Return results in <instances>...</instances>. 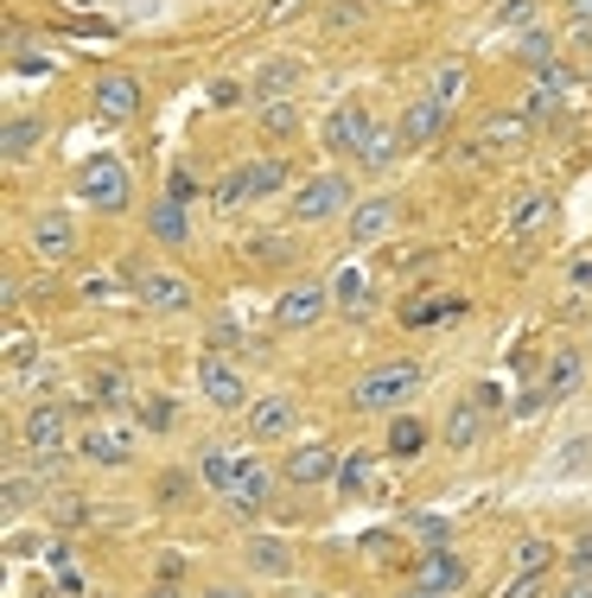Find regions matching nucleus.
<instances>
[{
	"mask_svg": "<svg viewBox=\"0 0 592 598\" xmlns=\"http://www.w3.org/2000/svg\"><path fill=\"white\" fill-rule=\"evenodd\" d=\"M478 141L490 153H522V147H529V115H484Z\"/></svg>",
	"mask_w": 592,
	"mask_h": 598,
	"instance_id": "nucleus-26",
	"label": "nucleus"
},
{
	"mask_svg": "<svg viewBox=\"0 0 592 598\" xmlns=\"http://www.w3.org/2000/svg\"><path fill=\"white\" fill-rule=\"evenodd\" d=\"M7 516H26V478L20 471L7 478Z\"/></svg>",
	"mask_w": 592,
	"mask_h": 598,
	"instance_id": "nucleus-50",
	"label": "nucleus"
},
{
	"mask_svg": "<svg viewBox=\"0 0 592 598\" xmlns=\"http://www.w3.org/2000/svg\"><path fill=\"white\" fill-rule=\"evenodd\" d=\"M268 497H274V471H268L261 458H249V471H242V485L229 490L223 503H229V516H242V523H249V516H256V510H261V503H268Z\"/></svg>",
	"mask_w": 592,
	"mask_h": 598,
	"instance_id": "nucleus-22",
	"label": "nucleus"
},
{
	"mask_svg": "<svg viewBox=\"0 0 592 598\" xmlns=\"http://www.w3.org/2000/svg\"><path fill=\"white\" fill-rule=\"evenodd\" d=\"M338 490H351V497L376 490V452H344V465H338Z\"/></svg>",
	"mask_w": 592,
	"mask_h": 598,
	"instance_id": "nucleus-35",
	"label": "nucleus"
},
{
	"mask_svg": "<svg viewBox=\"0 0 592 598\" xmlns=\"http://www.w3.org/2000/svg\"><path fill=\"white\" fill-rule=\"evenodd\" d=\"M128 287L141 294L147 312H191L198 306V287L186 274H166V267H147V274H128Z\"/></svg>",
	"mask_w": 592,
	"mask_h": 598,
	"instance_id": "nucleus-7",
	"label": "nucleus"
},
{
	"mask_svg": "<svg viewBox=\"0 0 592 598\" xmlns=\"http://www.w3.org/2000/svg\"><path fill=\"white\" fill-rule=\"evenodd\" d=\"M7 51H13V71H20V76H26V71H33V76H45V71H51V58L38 51L33 38H20V33H13V38H7Z\"/></svg>",
	"mask_w": 592,
	"mask_h": 598,
	"instance_id": "nucleus-42",
	"label": "nucleus"
},
{
	"mask_svg": "<svg viewBox=\"0 0 592 598\" xmlns=\"http://www.w3.org/2000/svg\"><path fill=\"white\" fill-rule=\"evenodd\" d=\"M90 103H96V115H103V121H128V115H141V103H147V96H141V83H134L128 71H109L103 83H96V96H90Z\"/></svg>",
	"mask_w": 592,
	"mask_h": 598,
	"instance_id": "nucleus-14",
	"label": "nucleus"
},
{
	"mask_svg": "<svg viewBox=\"0 0 592 598\" xmlns=\"http://www.w3.org/2000/svg\"><path fill=\"white\" fill-rule=\"evenodd\" d=\"M319 598H325V593H319Z\"/></svg>",
	"mask_w": 592,
	"mask_h": 598,
	"instance_id": "nucleus-62",
	"label": "nucleus"
},
{
	"mask_svg": "<svg viewBox=\"0 0 592 598\" xmlns=\"http://www.w3.org/2000/svg\"><path fill=\"white\" fill-rule=\"evenodd\" d=\"M204 598H249V593H236V586H211Z\"/></svg>",
	"mask_w": 592,
	"mask_h": 598,
	"instance_id": "nucleus-56",
	"label": "nucleus"
},
{
	"mask_svg": "<svg viewBox=\"0 0 592 598\" xmlns=\"http://www.w3.org/2000/svg\"><path fill=\"white\" fill-rule=\"evenodd\" d=\"M147 598H186V593H173V586H159V593H147Z\"/></svg>",
	"mask_w": 592,
	"mask_h": 598,
	"instance_id": "nucleus-58",
	"label": "nucleus"
},
{
	"mask_svg": "<svg viewBox=\"0 0 592 598\" xmlns=\"http://www.w3.org/2000/svg\"><path fill=\"white\" fill-rule=\"evenodd\" d=\"M242 344V319H211V350H229Z\"/></svg>",
	"mask_w": 592,
	"mask_h": 598,
	"instance_id": "nucleus-46",
	"label": "nucleus"
},
{
	"mask_svg": "<svg viewBox=\"0 0 592 598\" xmlns=\"http://www.w3.org/2000/svg\"><path fill=\"white\" fill-rule=\"evenodd\" d=\"M402 598H440V593H427V586H407V593Z\"/></svg>",
	"mask_w": 592,
	"mask_h": 598,
	"instance_id": "nucleus-57",
	"label": "nucleus"
},
{
	"mask_svg": "<svg viewBox=\"0 0 592 598\" xmlns=\"http://www.w3.org/2000/svg\"><path fill=\"white\" fill-rule=\"evenodd\" d=\"M261 134H268V141H294V134H299V103H294V96L261 103Z\"/></svg>",
	"mask_w": 592,
	"mask_h": 598,
	"instance_id": "nucleus-33",
	"label": "nucleus"
},
{
	"mask_svg": "<svg viewBox=\"0 0 592 598\" xmlns=\"http://www.w3.org/2000/svg\"><path fill=\"white\" fill-rule=\"evenodd\" d=\"M299 408L287 402V395H261V402H249V433H256L261 446H274V440H287L294 433Z\"/></svg>",
	"mask_w": 592,
	"mask_h": 598,
	"instance_id": "nucleus-16",
	"label": "nucleus"
},
{
	"mask_svg": "<svg viewBox=\"0 0 592 598\" xmlns=\"http://www.w3.org/2000/svg\"><path fill=\"white\" fill-rule=\"evenodd\" d=\"M242 471H249V458H242V452H229V446H204V452H198V478L217 490V497H229V490L242 485Z\"/></svg>",
	"mask_w": 592,
	"mask_h": 598,
	"instance_id": "nucleus-20",
	"label": "nucleus"
},
{
	"mask_svg": "<svg viewBox=\"0 0 592 598\" xmlns=\"http://www.w3.org/2000/svg\"><path fill=\"white\" fill-rule=\"evenodd\" d=\"M76 458L103 465V471H121V465H134V433H121V427H83Z\"/></svg>",
	"mask_w": 592,
	"mask_h": 598,
	"instance_id": "nucleus-12",
	"label": "nucleus"
},
{
	"mask_svg": "<svg viewBox=\"0 0 592 598\" xmlns=\"http://www.w3.org/2000/svg\"><path fill=\"white\" fill-rule=\"evenodd\" d=\"M287 159H249V186H256V198H281L287 191Z\"/></svg>",
	"mask_w": 592,
	"mask_h": 598,
	"instance_id": "nucleus-38",
	"label": "nucleus"
},
{
	"mask_svg": "<svg viewBox=\"0 0 592 598\" xmlns=\"http://www.w3.org/2000/svg\"><path fill=\"white\" fill-rule=\"evenodd\" d=\"M567 573H573V579H592V535H580V541L567 548Z\"/></svg>",
	"mask_w": 592,
	"mask_h": 598,
	"instance_id": "nucleus-45",
	"label": "nucleus"
},
{
	"mask_svg": "<svg viewBox=\"0 0 592 598\" xmlns=\"http://www.w3.org/2000/svg\"><path fill=\"white\" fill-rule=\"evenodd\" d=\"M542 579H548V573H517L497 598H542Z\"/></svg>",
	"mask_w": 592,
	"mask_h": 598,
	"instance_id": "nucleus-47",
	"label": "nucleus"
},
{
	"mask_svg": "<svg viewBox=\"0 0 592 598\" xmlns=\"http://www.w3.org/2000/svg\"><path fill=\"white\" fill-rule=\"evenodd\" d=\"M338 446H325V440H312V446H294L287 452V485H299V490H312V485H332L338 478Z\"/></svg>",
	"mask_w": 592,
	"mask_h": 598,
	"instance_id": "nucleus-13",
	"label": "nucleus"
},
{
	"mask_svg": "<svg viewBox=\"0 0 592 598\" xmlns=\"http://www.w3.org/2000/svg\"><path fill=\"white\" fill-rule=\"evenodd\" d=\"M560 598H592V579H573V586H567Z\"/></svg>",
	"mask_w": 592,
	"mask_h": 598,
	"instance_id": "nucleus-55",
	"label": "nucleus"
},
{
	"mask_svg": "<svg viewBox=\"0 0 592 598\" xmlns=\"http://www.w3.org/2000/svg\"><path fill=\"white\" fill-rule=\"evenodd\" d=\"M580 375H587V350H555V357H548V382H542V388H548V395H573V388H580Z\"/></svg>",
	"mask_w": 592,
	"mask_h": 598,
	"instance_id": "nucleus-31",
	"label": "nucleus"
},
{
	"mask_svg": "<svg viewBox=\"0 0 592 598\" xmlns=\"http://www.w3.org/2000/svg\"><path fill=\"white\" fill-rule=\"evenodd\" d=\"M147 427L153 433H173V402H147Z\"/></svg>",
	"mask_w": 592,
	"mask_h": 598,
	"instance_id": "nucleus-51",
	"label": "nucleus"
},
{
	"mask_svg": "<svg viewBox=\"0 0 592 598\" xmlns=\"http://www.w3.org/2000/svg\"><path fill=\"white\" fill-rule=\"evenodd\" d=\"M299 83H306V64L299 58H268L256 71V103H281V96H294Z\"/></svg>",
	"mask_w": 592,
	"mask_h": 598,
	"instance_id": "nucleus-23",
	"label": "nucleus"
},
{
	"mask_svg": "<svg viewBox=\"0 0 592 598\" xmlns=\"http://www.w3.org/2000/svg\"><path fill=\"white\" fill-rule=\"evenodd\" d=\"M517 51H522V64H529L535 76L560 64V45H555V33H548V26H529V33H517Z\"/></svg>",
	"mask_w": 592,
	"mask_h": 598,
	"instance_id": "nucleus-30",
	"label": "nucleus"
},
{
	"mask_svg": "<svg viewBox=\"0 0 592 598\" xmlns=\"http://www.w3.org/2000/svg\"><path fill=\"white\" fill-rule=\"evenodd\" d=\"M484 420H490V414L478 408V395H465V402H452V408H446V420H440V440L452 452H472L484 440Z\"/></svg>",
	"mask_w": 592,
	"mask_h": 598,
	"instance_id": "nucleus-17",
	"label": "nucleus"
},
{
	"mask_svg": "<svg viewBox=\"0 0 592 598\" xmlns=\"http://www.w3.org/2000/svg\"><path fill=\"white\" fill-rule=\"evenodd\" d=\"M351 204H357V191H351V179L344 172H319V179H306V186L294 191V224H332V217H351Z\"/></svg>",
	"mask_w": 592,
	"mask_h": 598,
	"instance_id": "nucleus-3",
	"label": "nucleus"
},
{
	"mask_svg": "<svg viewBox=\"0 0 592 598\" xmlns=\"http://www.w3.org/2000/svg\"><path fill=\"white\" fill-rule=\"evenodd\" d=\"M325 26H332V33L364 26V0H325Z\"/></svg>",
	"mask_w": 592,
	"mask_h": 598,
	"instance_id": "nucleus-44",
	"label": "nucleus"
},
{
	"mask_svg": "<svg viewBox=\"0 0 592 598\" xmlns=\"http://www.w3.org/2000/svg\"><path fill=\"white\" fill-rule=\"evenodd\" d=\"M147 229H153V242H166V249H186V242H191V217H186V204L159 198V204L147 211Z\"/></svg>",
	"mask_w": 592,
	"mask_h": 598,
	"instance_id": "nucleus-27",
	"label": "nucleus"
},
{
	"mask_svg": "<svg viewBox=\"0 0 592 598\" xmlns=\"http://www.w3.org/2000/svg\"><path fill=\"white\" fill-rule=\"evenodd\" d=\"M332 306L338 312H364V306H370V274H364L357 262H344L332 274Z\"/></svg>",
	"mask_w": 592,
	"mask_h": 598,
	"instance_id": "nucleus-29",
	"label": "nucleus"
},
{
	"mask_svg": "<svg viewBox=\"0 0 592 598\" xmlns=\"http://www.w3.org/2000/svg\"><path fill=\"white\" fill-rule=\"evenodd\" d=\"M402 128H382V121H376L370 128V141H364V153H357V166H364V172H389V166H395V159H402Z\"/></svg>",
	"mask_w": 592,
	"mask_h": 598,
	"instance_id": "nucleus-28",
	"label": "nucleus"
},
{
	"mask_svg": "<svg viewBox=\"0 0 592 598\" xmlns=\"http://www.w3.org/2000/svg\"><path fill=\"white\" fill-rule=\"evenodd\" d=\"M395 224H402V204H395V198H357V204H351V217H344V229H351V242H357V249L382 242Z\"/></svg>",
	"mask_w": 592,
	"mask_h": 598,
	"instance_id": "nucleus-11",
	"label": "nucleus"
},
{
	"mask_svg": "<svg viewBox=\"0 0 592 598\" xmlns=\"http://www.w3.org/2000/svg\"><path fill=\"white\" fill-rule=\"evenodd\" d=\"M370 128H376V115L364 109V103H338V109L325 115V128H319V141L332 153H344V159H357L364 141H370Z\"/></svg>",
	"mask_w": 592,
	"mask_h": 598,
	"instance_id": "nucleus-9",
	"label": "nucleus"
},
{
	"mask_svg": "<svg viewBox=\"0 0 592 598\" xmlns=\"http://www.w3.org/2000/svg\"><path fill=\"white\" fill-rule=\"evenodd\" d=\"M389 7H402V0H389Z\"/></svg>",
	"mask_w": 592,
	"mask_h": 598,
	"instance_id": "nucleus-61",
	"label": "nucleus"
},
{
	"mask_svg": "<svg viewBox=\"0 0 592 598\" xmlns=\"http://www.w3.org/2000/svg\"><path fill=\"white\" fill-rule=\"evenodd\" d=\"M459 312H465V299L421 294V299H407V306H402V325H407V332H427V325H452Z\"/></svg>",
	"mask_w": 592,
	"mask_h": 598,
	"instance_id": "nucleus-24",
	"label": "nucleus"
},
{
	"mask_svg": "<svg viewBox=\"0 0 592 598\" xmlns=\"http://www.w3.org/2000/svg\"><path fill=\"white\" fill-rule=\"evenodd\" d=\"M446 103H434V96H421V103H407L402 109V121H395V128H402V141L407 147H434V141H440L446 134Z\"/></svg>",
	"mask_w": 592,
	"mask_h": 598,
	"instance_id": "nucleus-18",
	"label": "nucleus"
},
{
	"mask_svg": "<svg viewBox=\"0 0 592 598\" xmlns=\"http://www.w3.org/2000/svg\"><path fill=\"white\" fill-rule=\"evenodd\" d=\"M587 96H592V64H587Z\"/></svg>",
	"mask_w": 592,
	"mask_h": 598,
	"instance_id": "nucleus-59",
	"label": "nucleus"
},
{
	"mask_svg": "<svg viewBox=\"0 0 592 598\" xmlns=\"http://www.w3.org/2000/svg\"><path fill=\"white\" fill-rule=\"evenodd\" d=\"M38 147H45V115L13 109L7 115V134H0V159H7V166H26Z\"/></svg>",
	"mask_w": 592,
	"mask_h": 598,
	"instance_id": "nucleus-15",
	"label": "nucleus"
},
{
	"mask_svg": "<svg viewBox=\"0 0 592 598\" xmlns=\"http://www.w3.org/2000/svg\"><path fill=\"white\" fill-rule=\"evenodd\" d=\"M407 535H414L421 548H446V541H452V516H440V510H414V516H407Z\"/></svg>",
	"mask_w": 592,
	"mask_h": 598,
	"instance_id": "nucleus-37",
	"label": "nucleus"
},
{
	"mask_svg": "<svg viewBox=\"0 0 592 598\" xmlns=\"http://www.w3.org/2000/svg\"><path fill=\"white\" fill-rule=\"evenodd\" d=\"M76 198H83V211L121 217V211L134 204V172H128V159H115V153L83 159V166H76Z\"/></svg>",
	"mask_w": 592,
	"mask_h": 598,
	"instance_id": "nucleus-1",
	"label": "nucleus"
},
{
	"mask_svg": "<svg viewBox=\"0 0 592 598\" xmlns=\"http://www.w3.org/2000/svg\"><path fill=\"white\" fill-rule=\"evenodd\" d=\"M198 388H204V402L223 414H242L249 408V382H242V370L223 357V350H211L204 363H198Z\"/></svg>",
	"mask_w": 592,
	"mask_h": 598,
	"instance_id": "nucleus-6",
	"label": "nucleus"
},
{
	"mask_svg": "<svg viewBox=\"0 0 592 598\" xmlns=\"http://www.w3.org/2000/svg\"><path fill=\"white\" fill-rule=\"evenodd\" d=\"M567 7V20H592V0H560Z\"/></svg>",
	"mask_w": 592,
	"mask_h": 598,
	"instance_id": "nucleus-54",
	"label": "nucleus"
},
{
	"mask_svg": "<svg viewBox=\"0 0 592 598\" xmlns=\"http://www.w3.org/2000/svg\"><path fill=\"white\" fill-rule=\"evenodd\" d=\"M407 395H421V363H407V357L364 370V375H357V388H351L357 414H395Z\"/></svg>",
	"mask_w": 592,
	"mask_h": 598,
	"instance_id": "nucleus-2",
	"label": "nucleus"
},
{
	"mask_svg": "<svg viewBox=\"0 0 592 598\" xmlns=\"http://www.w3.org/2000/svg\"><path fill=\"white\" fill-rule=\"evenodd\" d=\"M573 287H592V255H580V262H573Z\"/></svg>",
	"mask_w": 592,
	"mask_h": 598,
	"instance_id": "nucleus-53",
	"label": "nucleus"
},
{
	"mask_svg": "<svg viewBox=\"0 0 592 598\" xmlns=\"http://www.w3.org/2000/svg\"><path fill=\"white\" fill-rule=\"evenodd\" d=\"M198 172H191V159H173V166H166V198H173V204H191V198H198Z\"/></svg>",
	"mask_w": 592,
	"mask_h": 598,
	"instance_id": "nucleus-41",
	"label": "nucleus"
},
{
	"mask_svg": "<svg viewBox=\"0 0 592 598\" xmlns=\"http://www.w3.org/2000/svg\"><path fill=\"white\" fill-rule=\"evenodd\" d=\"M332 312V280H294L287 294L274 299V325L281 332H312Z\"/></svg>",
	"mask_w": 592,
	"mask_h": 598,
	"instance_id": "nucleus-5",
	"label": "nucleus"
},
{
	"mask_svg": "<svg viewBox=\"0 0 592 598\" xmlns=\"http://www.w3.org/2000/svg\"><path fill=\"white\" fill-rule=\"evenodd\" d=\"M242 255H249L256 267H287V262H299L294 236H249V242H242Z\"/></svg>",
	"mask_w": 592,
	"mask_h": 598,
	"instance_id": "nucleus-32",
	"label": "nucleus"
},
{
	"mask_svg": "<svg viewBox=\"0 0 592 598\" xmlns=\"http://www.w3.org/2000/svg\"><path fill=\"white\" fill-rule=\"evenodd\" d=\"M249 204H256V186H249V159L211 179V211H217V217H236V211H249Z\"/></svg>",
	"mask_w": 592,
	"mask_h": 598,
	"instance_id": "nucleus-21",
	"label": "nucleus"
},
{
	"mask_svg": "<svg viewBox=\"0 0 592 598\" xmlns=\"http://www.w3.org/2000/svg\"><path fill=\"white\" fill-rule=\"evenodd\" d=\"M421 446H427V427H421L414 414H395V420H389V458H414Z\"/></svg>",
	"mask_w": 592,
	"mask_h": 598,
	"instance_id": "nucleus-36",
	"label": "nucleus"
},
{
	"mask_svg": "<svg viewBox=\"0 0 592 598\" xmlns=\"http://www.w3.org/2000/svg\"><path fill=\"white\" fill-rule=\"evenodd\" d=\"M548 402H555V395H548L542 382H535V388H522V395H517V420H529V414H542Z\"/></svg>",
	"mask_w": 592,
	"mask_h": 598,
	"instance_id": "nucleus-48",
	"label": "nucleus"
},
{
	"mask_svg": "<svg viewBox=\"0 0 592 598\" xmlns=\"http://www.w3.org/2000/svg\"><path fill=\"white\" fill-rule=\"evenodd\" d=\"M242 566L261 573V579H287V573H294V548H287L281 535H249V541H242Z\"/></svg>",
	"mask_w": 592,
	"mask_h": 598,
	"instance_id": "nucleus-19",
	"label": "nucleus"
},
{
	"mask_svg": "<svg viewBox=\"0 0 592 598\" xmlns=\"http://www.w3.org/2000/svg\"><path fill=\"white\" fill-rule=\"evenodd\" d=\"M465 89H472V71H465V58H440L434 76H427V96L446 103V109H459L465 103Z\"/></svg>",
	"mask_w": 592,
	"mask_h": 598,
	"instance_id": "nucleus-25",
	"label": "nucleus"
},
{
	"mask_svg": "<svg viewBox=\"0 0 592 598\" xmlns=\"http://www.w3.org/2000/svg\"><path fill=\"white\" fill-rule=\"evenodd\" d=\"M249 96H256V83H242V76H217V83H211V103H217V109H242Z\"/></svg>",
	"mask_w": 592,
	"mask_h": 598,
	"instance_id": "nucleus-43",
	"label": "nucleus"
},
{
	"mask_svg": "<svg viewBox=\"0 0 592 598\" xmlns=\"http://www.w3.org/2000/svg\"><path fill=\"white\" fill-rule=\"evenodd\" d=\"M407 579L427 586V593H440V598H452V593L472 586V561H465L452 541H446V548H421V561L407 566Z\"/></svg>",
	"mask_w": 592,
	"mask_h": 598,
	"instance_id": "nucleus-4",
	"label": "nucleus"
},
{
	"mask_svg": "<svg viewBox=\"0 0 592 598\" xmlns=\"http://www.w3.org/2000/svg\"><path fill=\"white\" fill-rule=\"evenodd\" d=\"M548 211H555V198H548V191H522L517 211H510V229H517V236H535V229L548 224Z\"/></svg>",
	"mask_w": 592,
	"mask_h": 598,
	"instance_id": "nucleus-34",
	"label": "nucleus"
},
{
	"mask_svg": "<svg viewBox=\"0 0 592 598\" xmlns=\"http://www.w3.org/2000/svg\"><path fill=\"white\" fill-rule=\"evenodd\" d=\"M294 13H306V0H268V7H261L268 26H281V20H294Z\"/></svg>",
	"mask_w": 592,
	"mask_h": 598,
	"instance_id": "nucleus-49",
	"label": "nucleus"
},
{
	"mask_svg": "<svg viewBox=\"0 0 592 598\" xmlns=\"http://www.w3.org/2000/svg\"><path fill=\"white\" fill-rule=\"evenodd\" d=\"M497 26H504V33H529V26H542V0H504V7H497Z\"/></svg>",
	"mask_w": 592,
	"mask_h": 598,
	"instance_id": "nucleus-39",
	"label": "nucleus"
},
{
	"mask_svg": "<svg viewBox=\"0 0 592 598\" xmlns=\"http://www.w3.org/2000/svg\"><path fill=\"white\" fill-rule=\"evenodd\" d=\"M20 440L33 446V458H58V452L71 446V414L58 408V402H38L20 420Z\"/></svg>",
	"mask_w": 592,
	"mask_h": 598,
	"instance_id": "nucleus-8",
	"label": "nucleus"
},
{
	"mask_svg": "<svg viewBox=\"0 0 592 598\" xmlns=\"http://www.w3.org/2000/svg\"><path fill=\"white\" fill-rule=\"evenodd\" d=\"M472 395H478V408H484V414H497V408H504V388H497V382H478Z\"/></svg>",
	"mask_w": 592,
	"mask_h": 598,
	"instance_id": "nucleus-52",
	"label": "nucleus"
},
{
	"mask_svg": "<svg viewBox=\"0 0 592 598\" xmlns=\"http://www.w3.org/2000/svg\"><path fill=\"white\" fill-rule=\"evenodd\" d=\"M191 7H211V0H191Z\"/></svg>",
	"mask_w": 592,
	"mask_h": 598,
	"instance_id": "nucleus-60",
	"label": "nucleus"
},
{
	"mask_svg": "<svg viewBox=\"0 0 592 598\" xmlns=\"http://www.w3.org/2000/svg\"><path fill=\"white\" fill-rule=\"evenodd\" d=\"M76 255V224L71 211H33V262L58 267Z\"/></svg>",
	"mask_w": 592,
	"mask_h": 598,
	"instance_id": "nucleus-10",
	"label": "nucleus"
},
{
	"mask_svg": "<svg viewBox=\"0 0 592 598\" xmlns=\"http://www.w3.org/2000/svg\"><path fill=\"white\" fill-rule=\"evenodd\" d=\"M555 561H560L555 541H535V535H529V541H517V573H548Z\"/></svg>",
	"mask_w": 592,
	"mask_h": 598,
	"instance_id": "nucleus-40",
	"label": "nucleus"
}]
</instances>
